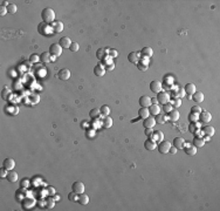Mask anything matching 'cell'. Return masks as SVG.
<instances>
[{
	"label": "cell",
	"instance_id": "obj_25",
	"mask_svg": "<svg viewBox=\"0 0 220 211\" xmlns=\"http://www.w3.org/2000/svg\"><path fill=\"white\" fill-rule=\"evenodd\" d=\"M50 59H52V54H50L49 52H43V53H41V55H40V61L43 62V63L50 62Z\"/></svg>",
	"mask_w": 220,
	"mask_h": 211
},
{
	"label": "cell",
	"instance_id": "obj_47",
	"mask_svg": "<svg viewBox=\"0 0 220 211\" xmlns=\"http://www.w3.org/2000/svg\"><path fill=\"white\" fill-rule=\"evenodd\" d=\"M203 110H202V108L199 107V106H193L192 108H191V113H197V114H200Z\"/></svg>",
	"mask_w": 220,
	"mask_h": 211
},
{
	"label": "cell",
	"instance_id": "obj_49",
	"mask_svg": "<svg viewBox=\"0 0 220 211\" xmlns=\"http://www.w3.org/2000/svg\"><path fill=\"white\" fill-rule=\"evenodd\" d=\"M29 59H31L32 62H38V61H40V56H39L38 54H32Z\"/></svg>",
	"mask_w": 220,
	"mask_h": 211
},
{
	"label": "cell",
	"instance_id": "obj_31",
	"mask_svg": "<svg viewBox=\"0 0 220 211\" xmlns=\"http://www.w3.org/2000/svg\"><path fill=\"white\" fill-rule=\"evenodd\" d=\"M138 116H139V117H142L143 120H144V118H146V117H149V116H150L149 108H144V107H142V108L138 110Z\"/></svg>",
	"mask_w": 220,
	"mask_h": 211
},
{
	"label": "cell",
	"instance_id": "obj_5",
	"mask_svg": "<svg viewBox=\"0 0 220 211\" xmlns=\"http://www.w3.org/2000/svg\"><path fill=\"white\" fill-rule=\"evenodd\" d=\"M150 89H151V92H152V93L158 94V93H160V92H162V89H163V85H162V82H160V81L153 80V81L150 83Z\"/></svg>",
	"mask_w": 220,
	"mask_h": 211
},
{
	"label": "cell",
	"instance_id": "obj_14",
	"mask_svg": "<svg viewBox=\"0 0 220 211\" xmlns=\"http://www.w3.org/2000/svg\"><path fill=\"white\" fill-rule=\"evenodd\" d=\"M143 125L145 128H153L156 125V120H155V116H149L146 118H144L143 121Z\"/></svg>",
	"mask_w": 220,
	"mask_h": 211
},
{
	"label": "cell",
	"instance_id": "obj_30",
	"mask_svg": "<svg viewBox=\"0 0 220 211\" xmlns=\"http://www.w3.org/2000/svg\"><path fill=\"white\" fill-rule=\"evenodd\" d=\"M141 55L142 56H146V58H151L153 55V51L151 47H144L141 52Z\"/></svg>",
	"mask_w": 220,
	"mask_h": 211
},
{
	"label": "cell",
	"instance_id": "obj_19",
	"mask_svg": "<svg viewBox=\"0 0 220 211\" xmlns=\"http://www.w3.org/2000/svg\"><path fill=\"white\" fill-rule=\"evenodd\" d=\"M52 28H53V31L55 32V33H61L62 31H63V22L62 21H54L53 24H52Z\"/></svg>",
	"mask_w": 220,
	"mask_h": 211
},
{
	"label": "cell",
	"instance_id": "obj_27",
	"mask_svg": "<svg viewBox=\"0 0 220 211\" xmlns=\"http://www.w3.org/2000/svg\"><path fill=\"white\" fill-rule=\"evenodd\" d=\"M193 95L194 96L192 98V100H194V102H197V103H202L204 101V99H205V95L202 92H196Z\"/></svg>",
	"mask_w": 220,
	"mask_h": 211
},
{
	"label": "cell",
	"instance_id": "obj_33",
	"mask_svg": "<svg viewBox=\"0 0 220 211\" xmlns=\"http://www.w3.org/2000/svg\"><path fill=\"white\" fill-rule=\"evenodd\" d=\"M102 125L104 128H111L112 127V118L110 116H104L103 118V122H102Z\"/></svg>",
	"mask_w": 220,
	"mask_h": 211
},
{
	"label": "cell",
	"instance_id": "obj_7",
	"mask_svg": "<svg viewBox=\"0 0 220 211\" xmlns=\"http://www.w3.org/2000/svg\"><path fill=\"white\" fill-rule=\"evenodd\" d=\"M72 189H73V191L74 192H76V194H82V192H84V184L81 182V181H76V182H74L73 183V185H72Z\"/></svg>",
	"mask_w": 220,
	"mask_h": 211
},
{
	"label": "cell",
	"instance_id": "obj_52",
	"mask_svg": "<svg viewBox=\"0 0 220 211\" xmlns=\"http://www.w3.org/2000/svg\"><path fill=\"white\" fill-rule=\"evenodd\" d=\"M137 66H138L139 71H142V72H145V71L148 69V66H145V65H143V63H141V62H138Z\"/></svg>",
	"mask_w": 220,
	"mask_h": 211
},
{
	"label": "cell",
	"instance_id": "obj_38",
	"mask_svg": "<svg viewBox=\"0 0 220 211\" xmlns=\"http://www.w3.org/2000/svg\"><path fill=\"white\" fill-rule=\"evenodd\" d=\"M100 111H101V114H102L103 116H109V114H110V108H109V107H108L107 105H104V106H102V107H101Z\"/></svg>",
	"mask_w": 220,
	"mask_h": 211
},
{
	"label": "cell",
	"instance_id": "obj_21",
	"mask_svg": "<svg viewBox=\"0 0 220 211\" xmlns=\"http://www.w3.org/2000/svg\"><path fill=\"white\" fill-rule=\"evenodd\" d=\"M72 40L68 38V36H63V38H61L60 39V46L62 47V48H69L70 47V45H72Z\"/></svg>",
	"mask_w": 220,
	"mask_h": 211
},
{
	"label": "cell",
	"instance_id": "obj_26",
	"mask_svg": "<svg viewBox=\"0 0 220 211\" xmlns=\"http://www.w3.org/2000/svg\"><path fill=\"white\" fill-rule=\"evenodd\" d=\"M184 91H185V93H186L187 95H193V94L196 93V85H193V83H187V85L185 86Z\"/></svg>",
	"mask_w": 220,
	"mask_h": 211
},
{
	"label": "cell",
	"instance_id": "obj_40",
	"mask_svg": "<svg viewBox=\"0 0 220 211\" xmlns=\"http://www.w3.org/2000/svg\"><path fill=\"white\" fill-rule=\"evenodd\" d=\"M176 94H177V98L182 99V98H185V91L183 87H178L177 91H176Z\"/></svg>",
	"mask_w": 220,
	"mask_h": 211
},
{
	"label": "cell",
	"instance_id": "obj_54",
	"mask_svg": "<svg viewBox=\"0 0 220 211\" xmlns=\"http://www.w3.org/2000/svg\"><path fill=\"white\" fill-rule=\"evenodd\" d=\"M28 184H29V182H28V180H27V178H23V180H22V182H21V188H25V187H28Z\"/></svg>",
	"mask_w": 220,
	"mask_h": 211
},
{
	"label": "cell",
	"instance_id": "obj_39",
	"mask_svg": "<svg viewBox=\"0 0 220 211\" xmlns=\"http://www.w3.org/2000/svg\"><path fill=\"white\" fill-rule=\"evenodd\" d=\"M68 200H69L70 202H77V201H79V194L72 191V192L68 195Z\"/></svg>",
	"mask_w": 220,
	"mask_h": 211
},
{
	"label": "cell",
	"instance_id": "obj_59",
	"mask_svg": "<svg viewBox=\"0 0 220 211\" xmlns=\"http://www.w3.org/2000/svg\"><path fill=\"white\" fill-rule=\"evenodd\" d=\"M114 67H115V65H114V63H111V65H109L107 68H108L109 71H112V69H114Z\"/></svg>",
	"mask_w": 220,
	"mask_h": 211
},
{
	"label": "cell",
	"instance_id": "obj_16",
	"mask_svg": "<svg viewBox=\"0 0 220 211\" xmlns=\"http://www.w3.org/2000/svg\"><path fill=\"white\" fill-rule=\"evenodd\" d=\"M185 143L186 142L182 137H175V140H173V147H176L177 149H184L185 148Z\"/></svg>",
	"mask_w": 220,
	"mask_h": 211
},
{
	"label": "cell",
	"instance_id": "obj_6",
	"mask_svg": "<svg viewBox=\"0 0 220 211\" xmlns=\"http://www.w3.org/2000/svg\"><path fill=\"white\" fill-rule=\"evenodd\" d=\"M170 148H171V143L169 141H162L160 143H158V151L160 154H167Z\"/></svg>",
	"mask_w": 220,
	"mask_h": 211
},
{
	"label": "cell",
	"instance_id": "obj_15",
	"mask_svg": "<svg viewBox=\"0 0 220 211\" xmlns=\"http://www.w3.org/2000/svg\"><path fill=\"white\" fill-rule=\"evenodd\" d=\"M151 140H153L156 143H160V142L164 140V134H163V131H160V130L153 131V134L151 135Z\"/></svg>",
	"mask_w": 220,
	"mask_h": 211
},
{
	"label": "cell",
	"instance_id": "obj_20",
	"mask_svg": "<svg viewBox=\"0 0 220 211\" xmlns=\"http://www.w3.org/2000/svg\"><path fill=\"white\" fill-rule=\"evenodd\" d=\"M179 117H180V114H179V111H178L177 109H172L171 111H169V120H170L171 122L178 121Z\"/></svg>",
	"mask_w": 220,
	"mask_h": 211
},
{
	"label": "cell",
	"instance_id": "obj_35",
	"mask_svg": "<svg viewBox=\"0 0 220 211\" xmlns=\"http://www.w3.org/2000/svg\"><path fill=\"white\" fill-rule=\"evenodd\" d=\"M155 120H156V123H158V124H164V123L166 122V116H165V115L158 114V115L155 116Z\"/></svg>",
	"mask_w": 220,
	"mask_h": 211
},
{
	"label": "cell",
	"instance_id": "obj_28",
	"mask_svg": "<svg viewBox=\"0 0 220 211\" xmlns=\"http://www.w3.org/2000/svg\"><path fill=\"white\" fill-rule=\"evenodd\" d=\"M81 205H87L88 203H89V197H88V195H86L84 192H82V194H80L79 195V201H77Z\"/></svg>",
	"mask_w": 220,
	"mask_h": 211
},
{
	"label": "cell",
	"instance_id": "obj_42",
	"mask_svg": "<svg viewBox=\"0 0 220 211\" xmlns=\"http://www.w3.org/2000/svg\"><path fill=\"white\" fill-rule=\"evenodd\" d=\"M54 205H55V200H53V198H47V201H46V207H47V209H53Z\"/></svg>",
	"mask_w": 220,
	"mask_h": 211
},
{
	"label": "cell",
	"instance_id": "obj_22",
	"mask_svg": "<svg viewBox=\"0 0 220 211\" xmlns=\"http://www.w3.org/2000/svg\"><path fill=\"white\" fill-rule=\"evenodd\" d=\"M204 144H205V140H204V137H200V136H196V137L193 138V145H194L196 148H200V147H204Z\"/></svg>",
	"mask_w": 220,
	"mask_h": 211
},
{
	"label": "cell",
	"instance_id": "obj_9",
	"mask_svg": "<svg viewBox=\"0 0 220 211\" xmlns=\"http://www.w3.org/2000/svg\"><path fill=\"white\" fill-rule=\"evenodd\" d=\"M57 78H59L60 80H63V81L68 80V79L70 78V71H69L68 68H62V69H60L59 73H57Z\"/></svg>",
	"mask_w": 220,
	"mask_h": 211
},
{
	"label": "cell",
	"instance_id": "obj_45",
	"mask_svg": "<svg viewBox=\"0 0 220 211\" xmlns=\"http://www.w3.org/2000/svg\"><path fill=\"white\" fill-rule=\"evenodd\" d=\"M69 49H70L72 52H77V51L80 49V46H79V43H77V42H72V45H70Z\"/></svg>",
	"mask_w": 220,
	"mask_h": 211
},
{
	"label": "cell",
	"instance_id": "obj_36",
	"mask_svg": "<svg viewBox=\"0 0 220 211\" xmlns=\"http://www.w3.org/2000/svg\"><path fill=\"white\" fill-rule=\"evenodd\" d=\"M16 11H18V7H16L15 4H8V5H7V12H8L9 14H15Z\"/></svg>",
	"mask_w": 220,
	"mask_h": 211
},
{
	"label": "cell",
	"instance_id": "obj_10",
	"mask_svg": "<svg viewBox=\"0 0 220 211\" xmlns=\"http://www.w3.org/2000/svg\"><path fill=\"white\" fill-rule=\"evenodd\" d=\"M94 74H95L96 76H99V78L103 76V75L106 74V67L100 62L97 66H95V68H94Z\"/></svg>",
	"mask_w": 220,
	"mask_h": 211
},
{
	"label": "cell",
	"instance_id": "obj_12",
	"mask_svg": "<svg viewBox=\"0 0 220 211\" xmlns=\"http://www.w3.org/2000/svg\"><path fill=\"white\" fill-rule=\"evenodd\" d=\"M2 167H4L6 170L11 171V170H13L14 167H15V161H14L13 158H6V160L4 161V163H2Z\"/></svg>",
	"mask_w": 220,
	"mask_h": 211
},
{
	"label": "cell",
	"instance_id": "obj_8",
	"mask_svg": "<svg viewBox=\"0 0 220 211\" xmlns=\"http://www.w3.org/2000/svg\"><path fill=\"white\" fill-rule=\"evenodd\" d=\"M141 58H142V55H141V53H138V52H131V53H129V55H128L129 61L132 62V63H136V65L141 61Z\"/></svg>",
	"mask_w": 220,
	"mask_h": 211
},
{
	"label": "cell",
	"instance_id": "obj_60",
	"mask_svg": "<svg viewBox=\"0 0 220 211\" xmlns=\"http://www.w3.org/2000/svg\"><path fill=\"white\" fill-rule=\"evenodd\" d=\"M204 140H205V142H206V141H210V136H207V135H206V136L204 137Z\"/></svg>",
	"mask_w": 220,
	"mask_h": 211
},
{
	"label": "cell",
	"instance_id": "obj_46",
	"mask_svg": "<svg viewBox=\"0 0 220 211\" xmlns=\"http://www.w3.org/2000/svg\"><path fill=\"white\" fill-rule=\"evenodd\" d=\"M197 125H196V122H191V124L189 125V130H190V133H192V134H194L196 131H197Z\"/></svg>",
	"mask_w": 220,
	"mask_h": 211
},
{
	"label": "cell",
	"instance_id": "obj_58",
	"mask_svg": "<svg viewBox=\"0 0 220 211\" xmlns=\"http://www.w3.org/2000/svg\"><path fill=\"white\" fill-rule=\"evenodd\" d=\"M54 200H55V202H57V201H60V196L55 194V195H54Z\"/></svg>",
	"mask_w": 220,
	"mask_h": 211
},
{
	"label": "cell",
	"instance_id": "obj_29",
	"mask_svg": "<svg viewBox=\"0 0 220 211\" xmlns=\"http://www.w3.org/2000/svg\"><path fill=\"white\" fill-rule=\"evenodd\" d=\"M149 111H150V115L156 116V115L160 114V107L158 105H151L149 107Z\"/></svg>",
	"mask_w": 220,
	"mask_h": 211
},
{
	"label": "cell",
	"instance_id": "obj_61",
	"mask_svg": "<svg viewBox=\"0 0 220 211\" xmlns=\"http://www.w3.org/2000/svg\"><path fill=\"white\" fill-rule=\"evenodd\" d=\"M56 60V56H54V55H52V59H50V61H55Z\"/></svg>",
	"mask_w": 220,
	"mask_h": 211
},
{
	"label": "cell",
	"instance_id": "obj_55",
	"mask_svg": "<svg viewBox=\"0 0 220 211\" xmlns=\"http://www.w3.org/2000/svg\"><path fill=\"white\" fill-rule=\"evenodd\" d=\"M47 190H48V194H49L50 196H54V195H55V189H54V188L48 187V188H47Z\"/></svg>",
	"mask_w": 220,
	"mask_h": 211
},
{
	"label": "cell",
	"instance_id": "obj_23",
	"mask_svg": "<svg viewBox=\"0 0 220 211\" xmlns=\"http://www.w3.org/2000/svg\"><path fill=\"white\" fill-rule=\"evenodd\" d=\"M184 149H185V153H186L189 156H194V155L197 154V148H196L193 144H187L186 148H184Z\"/></svg>",
	"mask_w": 220,
	"mask_h": 211
},
{
	"label": "cell",
	"instance_id": "obj_50",
	"mask_svg": "<svg viewBox=\"0 0 220 211\" xmlns=\"http://www.w3.org/2000/svg\"><path fill=\"white\" fill-rule=\"evenodd\" d=\"M144 134H145L146 136L151 137V135L153 134V129H152V128H145V131H144Z\"/></svg>",
	"mask_w": 220,
	"mask_h": 211
},
{
	"label": "cell",
	"instance_id": "obj_43",
	"mask_svg": "<svg viewBox=\"0 0 220 211\" xmlns=\"http://www.w3.org/2000/svg\"><path fill=\"white\" fill-rule=\"evenodd\" d=\"M106 51H107V53H108V55H109L110 58H116V56L118 55V53H117V51H116V49H112V48H111V49H109V48H107Z\"/></svg>",
	"mask_w": 220,
	"mask_h": 211
},
{
	"label": "cell",
	"instance_id": "obj_18",
	"mask_svg": "<svg viewBox=\"0 0 220 211\" xmlns=\"http://www.w3.org/2000/svg\"><path fill=\"white\" fill-rule=\"evenodd\" d=\"M35 200L34 198H23V202H22V207L23 209H32L34 205H35Z\"/></svg>",
	"mask_w": 220,
	"mask_h": 211
},
{
	"label": "cell",
	"instance_id": "obj_57",
	"mask_svg": "<svg viewBox=\"0 0 220 211\" xmlns=\"http://www.w3.org/2000/svg\"><path fill=\"white\" fill-rule=\"evenodd\" d=\"M0 176H1V177H6V176H7V174H6V169H5L4 167H2V169L0 170Z\"/></svg>",
	"mask_w": 220,
	"mask_h": 211
},
{
	"label": "cell",
	"instance_id": "obj_1",
	"mask_svg": "<svg viewBox=\"0 0 220 211\" xmlns=\"http://www.w3.org/2000/svg\"><path fill=\"white\" fill-rule=\"evenodd\" d=\"M41 18H42L43 22H46V24H53L55 21V12H54V9H52L49 7L45 8L41 12Z\"/></svg>",
	"mask_w": 220,
	"mask_h": 211
},
{
	"label": "cell",
	"instance_id": "obj_44",
	"mask_svg": "<svg viewBox=\"0 0 220 211\" xmlns=\"http://www.w3.org/2000/svg\"><path fill=\"white\" fill-rule=\"evenodd\" d=\"M171 105H172V107H175V108H179V107L182 106V99H179V98H176V99L173 100V102H172Z\"/></svg>",
	"mask_w": 220,
	"mask_h": 211
},
{
	"label": "cell",
	"instance_id": "obj_53",
	"mask_svg": "<svg viewBox=\"0 0 220 211\" xmlns=\"http://www.w3.org/2000/svg\"><path fill=\"white\" fill-rule=\"evenodd\" d=\"M7 95H9V91H8V89H5V91L2 92V99H4V100H7V98H8Z\"/></svg>",
	"mask_w": 220,
	"mask_h": 211
},
{
	"label": "cell",
	"instance_id": "obj_13",
	"mask_svg": "<svg viewBox=\"0 0 220 211\" xmlns=\"http://www.w3.org/2000/svg\"><path fill=\"white\" fill-rule=\"evenodd\" d=\"M139 106L141 107H144V108H149L150 106L152 105V102H151V99L149 98V96H146V95H143V96H141L139 98Z\"/></svg>",
	"mask_w": 220,
	"mask_h": 211
},
{
	"label": "cell",
	"instance_id": "obj_48",
	"mask_svg": "<svg viewBox=\"0 0 220 211\" xmlns=\"http://www.w3.org/2000/svg\"><path fill=\"white\" fill-rule=\"evenodd\" d=\"M163 109H164V111H165V113H169V111H171V110L173 109V107H172V105H171V103H166V105H164Z\"/></svg>",
	"mask_w": 220,
	"mask_h": 211
},
{
	"label": "cell",
	"instance_id": "obj_24",
	"mask_svg": "<svg viewBox=\"0 0 220 211\" xmlns=\"http://www.w3.org/2000/svg\"><path fill=\"white\" fill-rule=\"evenodd\" d=\"M6 178H7V181H8V182H11V183H15V182L18 181L19 176H18V174H16L15 171H12V170H11V171L7 174Z\"/></svg>",
	"mask_w": 220,
	"mask_h": 211
},
{
	"label": "cell",
	"instance_id": "obj_34",
	"mask_svg": "<svg viewBox=\"0 0 220 211\" xmlns=\"http://www.w3.org/2000/svg\"><path fill=\"white\" fill-rule=\"evenodd\" d=\"M107 55H108V53H107L106 49L100 48V49H97V52H96V56H97V59H100V60H103Z\"/></svg>",
	"mask_w": 220,
	"mask_h": 211
},
{
	"label": "cell",
	"instance_id": "obj_4",
	"mask_svg": "<svg viewBox=\"0 0 220 211\" xmlns=\"http://www.w3.org/2000/svg\"><path fill=\"white\" fill-rule=\"evenodd\" d=\"M62 47L60 46V43H53V45H50V47H49V53L52 54V55H54V56H60L61 54H62Z\"/></svg>",
	"mask_w": 220,
	"mask_h": 211
},
{
	"label": "cell",
	"instance_id": "obj_41",
	"mask_svg": "<svg viewBox=\"0 0 220 211\" xmlns=\"http://www.w3.org/2000/svg\"><path fill=\"white\" fill-rule=\"evenodd\" d=\"M189 120H190V122H197V121L199 120V114H197V113H191V114L189 115Z\"/></svg>",
	"mask_w": 220,
	"mask_h": 211
},
{
	"label": "cell",
	"instance_id": "obj_37",
	"mask_svg": "<svg viewBox=\"0 0 220 211\" xmlns=\"http://www.w3.org/2000/svg\"><path fill=\"white\" fill-rule=\"evenodd\" d=\"M100 114H101V111H100L99 108H94V109H92V110L89 111V116H90L92 118H97V117L100 116Z\"/></svg>",
	"mask_w": 220,
	"mask_h": 211
},
{
	"label": "cell",
	"instance_id": "obj_51",
	"mask_svg": "<svg viewBox=\"0 0 220 211\" xmlns=\"http://www.w3.org/2000/svg\"><path fill=\"white\" fill-rule=\"evenodd\" d=\"M6 13H8V12H7V7H6V6H0V15L4 16Z\"/></svg>",
	"mask_w": 220,
	"mask_h": 211
},
{
	"label": "cell",
	"instance_id": "obj_2",
	"mask_svg": "<svg viewBox=\"0 0 220 211\" xmlns=\"http://www.w3.org/2000/svg\"><path fill=\"white\" fill-rule=\"evenodd\" d=\"M157 101L159 105H166L170 102V94L166 92H160L157 95Z\"/></svg>",
	"mask_w": 220,
	"mask_h": 211
},
{
	"label": "cell",
	"instance_id": "obj_17",
	"mask_svg": "<svg viewBox=\"0 0 220 211\" xmlns=\"http://www.w3.org/2000/svg\"><path fill=\"white\" fill-rule=\"evenodd\" d=\"M144 148L146 149V150H150V151H153L156 148H157V143L153 141V140H146L145 142H144Z\"/></svg>",
	"mask_w": 220,
	"mask_h": 211
},
{
	"label": "cell",
	"instance_id": "obj_3",
	"mask_svg": "<svg viewBox=\"0 0 220 211\" xmlns=\"http://www.w3.org/2000/svg\"><path fill=\"white\" fill-rule=\"evenodd\" d=\"M38 29H39V33H40V34H42V35H48V34L52 33V29H53V28L49 26V24L41 22V24L39 25Z\"/></svg>",
	"mask_w": 220,
	"mask_h": 211
},
{
	"label": "cell",
	"instance_id": "obj_32",
	"mask_svg": "<svg viewBox=\"0 0 220 211\" xmlns=\"http://www.w3.org/2000/svg\"><path fill=\"white\" fill-rule=\"evenodd\" d=\"M203 133L205 134V135H207V136H213L214 135V133H216V130H214V128L212 127V125H205L204 128H203Z\"/></svg>",
	"mask_w": 220,
	"mask_h": 211
},
{
	"label": "cell",
	"instance_id": "obj_56",
	"mask_svg": "<svg viewBox=\"0 0 220 211\" xmlns=\"http://www.w3.org/2000/svg\"><path fill=\"white\" fill-rule=\"evenodd\" d=\"M177 150H178V149H177L176 147H172V145H171V148H170L169 153H170V154H172V155H175V154H177Z\"/></svg>",
	"mask_w": 220,
	"mask_h": 211
},
{
	"label": "cell",
	"instance_id": "obj_11",
	"mask_svg": "<svg viewBox=\"0 0 220 211\" xmlns=\"http://www.w3.org/2000/svg\"><path fill=\"white\" fill-rule=\"evenodd\" d=\"M199 120H200V122H203V123H209V122H211V120H212V115L209 113V111H202L200 114H199Z\"/></svg>",
	"mask_w": 220,
	"mask_h": 211
}]
</instances>
